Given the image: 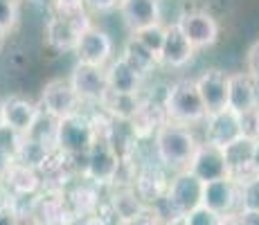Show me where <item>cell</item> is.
Here are the masks:
<instances>
[{
    "label": "cell",
    "instance_id": "35",
    "mask_svg": "<svg viewBox=\"0 0 259 225\" xmlns=\"http://www.w3.org/2000/svg\"><path fill=\"white\" fill-rule=\"evenodd\" d=\"M243 72H248L252 79H259V38L255 43H250V48L246 50V57H243Z\"/></svg>",
    "mask_w": 259,
    "mask_h": 225
},
{
    "label": "cell",
    "instance_id": "38",
    "mask_svg": "<svg viewBox=\"0 0 259 225\" xmlns=\"http://www.w3.org/2000/svg\"><path fill=\"white\" fill-rule=\"evenodd\" d=\"M14 162H16V158L9 156V153H5V151H0V183H3L5 176L9 173V169L14 167Z\"/></svg>",
    "mask_w": 259,
    "mask_h": 225
},
{
    "label": "cell",
    "instance_id": "5",
    "mask_svg": "<svg viewBox=\"0 0 259 225\" xmlns=\"http://www.w3.org/2000/svg\"><path fill=\"white\" fill-rule=\"evenodd\" d=\"M126 169H128L131 187L136 189V194L142 198V203L147 207H156V205H160L165 201L171 173L156 158H147L144 162L136 164L133 169L131 167H126Z\"/></svg>",
    "mask_w": 259,
    "mask_h": 225
},
{
    "label": "cell",
    "instance_id": "24",
    "mask_svg": "<svg viewBox=\"0 0 259 225\" xmlns=\"http://www.w3.org/2000/svg\"><path fill=\"white\" fill-rule=\"evenodd\" d=\"M117 14L131 34L158 23L156 0H122Z\"/></svg>",
    "mask_w": 259,
    "mask_h": 225
},
{
    "label": "cell",
    "instance_id": "12",
    "mask_svg": "<svg viewBox=\"0 0 259 225\" xmlns=\"http://www.w3.org/2000/svg\"><path fill=\"white\" fill-rule=\"evenodd\" d=\"M228 81H230V72L221 68H207L194 79V86L207 115L228 108Z\"/></svg>",
    "mask_w": 259,
    "mask_h": 225
},
{
    "label": "cell",
    "instance_id": "16",
    "mask_svg": "<svg viewBox=\"0 0 259 225\" xmlns=\"http://www.w3.org/2000/svg\"><path fill=\"white\" fill-rule=\"evenodd\" d=\"M0 111H3L5 126L14 128L21 135H27L32 124L36 122L38 113H41V106L32 99L23 97V95H9L0 102Z\"/></svg>",
    "mask_w": 259,
    "mask_h": 225
},
{
    "label": "cell",
    "instance_id": "26",
    "mask_svg": "<svg viewBox=\"0 0 259 225\" xmlns=\"http://www.w3.org/2000/svg\"><path fill=\"white\" fill-rule=\"evenodd\" d=\"M142 106V97H128V95H115L108 90V95L104 97L99 111H104L111 119L115 122H131L136 117V113Z\"/></svg>",
    "mask_w": 259,
    "mask_h": 225
},
{
    "label": "cell",
    "instance_id": "37",
    "mask_svg": "<svg viewBox=\"0 0 259 225\" xmlns=\"http://www.w3.org/2000/svg\"><path fill=\"white\" fill-rule=\"evenodd\" d=\"M117 225H162V216L158 214L156 207H147L140 216L131 218V221H124V223H117Z\"/></svg>",
    "mask_w": 259,
    "mask_h": 225
},
{
    "label": "cell",
    "instance_id": "23",
    "mask_svg": "<svg viewBox=\"0 0 259 225\" xmlns=\"http://www.w3.org/2000/svg\"><path fill=\"white\" fill-rule=\"evenodd\" d=\"M196 57V50L192 48V43L187 41L185 36L181 34L178 27H171L167 29V38H165V45H162V52L158 57L162 68H169V70H181L189 66Z\"/></svg>",
    "mask_w": 259,
    "mask_h": 225
},
{
    "label": "cell",
    "instance_id": "4",
    "mask_svg": "<svg viewBox=\"0 0 259 225\" xmlns=\"http://www.w3.org/2000/svg\"><path fill=\"white\" fill-rule=\"evenodd\" d=\"M201 203H203V183L185 169V171L171 173L167 196L160 205H156V209L162 216V221H165V218L171 216H187L189 212L201 207Z\"/></svg>",
    "mask_w": 259,
    "mask_h": 225
},
{
    "label": "cell",
    "instance_id": "3",
    "mask_svg": "<svg viewBox=\"0 0 259 225\" xmlns=\"http://www.w3.org/2000/svg\"><path fill=\"white\" fill-rule=\"evenodd\" d=\"M124 173V158L106 140H95L88 153L81 158V178L97 185L99 189L113 187Z\"/></svg>",
    "mask_w": 259,
    "mask_h": 225
},
{
    "label": "cell",
    "instance_id": "43",
    "mask_svg": "<svg viewBox=\"0 0 259 225\" xmlns=\"http://www.w3.org/2000/svg\"><path fill=\"white\" fill-rule=\"evenodd\" d=\"M5 36H7V34H5L3 29H0V48H3V43H5Z\"/></svg>",
    "mask_w": 259,
    "mask_h": 225
},
{
    "label": "cell",
    "instance_id": "31",
    "mask_svg": "<svg viewBox=\"0 0 259 225\" xmlns=\"http://www.w3.org/2000/svg\"><path fill=\"white\" fill-rule=\"evenodd\" d=\"M241 185V214H259V176H250Z\"/></svg>",
    "mask_w": 259,
    "mask_h": 225
},
{
    "label": "cell",
    "instance_id": "36",
    "mask_svg": "<svg viewBox=\"0 0 259 225\" xmlns=\"http://www.w3.org/2000/svg\"><path fill=\"white\" fill-rule=\"evenodd\" d=\"M88 14H113L119 9L122 0H83Z\"/></svg>",
    "mask_w": 259,
    "mask_h": 225
},
{
    "label": "cell",
    "instance_id": "20",
    "mask_svg": "<svg viewBox=\"0 0 259 225\" xmlns=\"http://www.w3.org/2000/svg\"><path fill=\"white\" fill-rule=\"evenodd\" d=\"M255 142L257 140L241 135L239 140H235L232 144H228L223 149L226 153V162H228V171L230 178H235L237 183H243L252 176V158H255Z\"/></svg>",
    "mask_w": 259,
    "mask_h": 225
},
{
    "label": "cell",
    "instance_id": "32",
    "mask_svg": "<svg viewBox=\"0 0 259 225\" xmlns=\"http://www.w3.org/2000/svg\"><path fill=\"white\" fill-rule=\"evenodd\" d=\"M23 140H25V135L16 133L14 128L0 126V151H5V153H9V156L16 158V153H18V149H21Z\"/></svg>",
    "mask_w": 259,
    "mask_h": 225
},
{
    "label": "cell",
    "instance_id": "33",
    "mask_svg": "<svg viewBox=\"0 0 259 225\" xmlns=\"http://www.w3.org/2000/svg\"><path fill=\"white\" fill-rule=\"evenodd\" d=\"M18 25V5L12 3H0V29L5 34L14 32Z\"/></svg>",
    "mask_w": 259,
    "mask_h": 225
},
{
    "label": "cell",
    "instance_id": "14",
    "mask_svg": "<svg viewBox=\"0 0 259 225\" xmlns=\"http://www.w3.org/2000/svg\"><path fill=\"white\" fill-rule=\"evenodd\" d=\"M88 27H93V23H77V21H68L61 16H50L43 29L46 43L52 52L57 54H74L79 43V36L86 32Z\"/></svg>",
    "mask_w": 259,
    "mask_h": 225
},
{
    "label": "cell",
    "instance_id": "17",
    "mask_svg": "<svg viewBox=\"0 0 259 225\" xmlns=\"http://www.w3.org/2000/svg\"><path fill=\"white\" fill-rule=\"evenodd\" d=\"M63 196H66L68 207H70V212L74 216V223L79 218L99 214V209H102V189L97 185L88 183L86 178L74 180L70 187L63 192Z\"/></svg>",
    "mask_w": 259,
    "mask_h": 225
},
{
    "label": "cell",
    "instance_id": "42",
    "mask_svg": "<svg viewBox=\"0 0 259 225\" xmlns=\"http://www.w3.org/2000/svg\"><path fill=\"white\" fill-rule=\"evenodd\" d=\"M255 93H257V108H259V79H255Z\"/></svg>",
    "mask_w": 259,
    "mask_h": 225
},
{
    "label": "cell",
    "instance_id": "7",
    "mask_svg": "<svg viewBox=\"0 0 259 225\" xmlns=\"http://www.w3.org/2000/svg\"><path fill=\"white\" fill-rule=\"evenodd\" d=\"M72 90L77 93L81 106L88 108H99L104 97L108 95V83H106V68H95L86 63H74L70 74H68Z\"/></svg>",
    "mask_w": 259,
    "mask_h": 225
},
{
    "label": "cell",
    "instance_id": "44",
    "mask_svg": "<svg viewBox=\"0 0 259 225\" xmlns=\"http://www.w3.org/2000/svg\"><path fill=\"white\" fill-rule=\"evenodd\" d=\"M0 3H12V5H21V0H0Z\"/></svg>",
    "mask_w": 259,
    "mask_h": 225
},
{
    "label": "cell",
    "instance_id": "11",
    "mask_svg": "<svg viewBox=\"0 0 259 225\" xmlns=\"http://www.w3.org/2000/svg\"><path fill=\"white\" fill-rule=\"evenodd\" d=\"M178 29L192 43V48L196 52L217 45L219 34H221V25H219V21L207 9H189L185 16H183Z\"/></svg>",
    "mask_w": 259,
    "mask_h": 225
},
{
    "label": "cell",
    "instance_id": "19",
    "mask_svg": "<svg viewBox=\"0 0 259 225\" xmlns=\"http://www.w3.org/2000/svg\"><path fill=\"white\" fill-rule=\"evenodd\" d=\"M228 108L239 113L241 117L257 108L255 79L248 72H243V70L230 72V81H228Z\"/></svg>",
    "mask_w": 259,
    "mask_h": 225
},
{
    "label": "cell",
    "instance_id": "10",
    "mask_svg": "<svg viewBox=\"0 0 259 225\" xmlns=\"http://www.w3.org/2000/svg\"><path fill=\"white\" fill-rule=\"evenodd\" d=\"M203 207H207L217 216L241 214V185L235 178H223L203 185Z\"/></svg>",
    "mask_w": 259,
    "mask_h": 225
},
{
    "label": "cell",
    "instance_id": "22",
    "mask_svg": "<svg viewBox=\"0 0 259 225\" xmlns=\"http://www.w3.org/2000/svg\"><path fill=\"white\" fill-rule=\"evenodd\" d=\"M147 209V205L142 203V198L136 194V189L131 185H113L111 187V196H108V212L111 216H115L117 223L131 221V218L140 216Z\"/></svg>",
    "mask_w": 259,
    "mask_h": 225
},
{
    "label": "cell",
    "instance_id": "18",
    "mask_svg": "<svg viewBox=\"0 0 259 225\" xmlns=\"http://www.w3.org/2000/svg\"><path fill=\"white\" fill-rule=\"evenodd\" d=\"M147 79L140 77L122 57L113 59L106 66V83L108 90L115 95H128V97H142V88Z\"/></svg>",
    "mask_w": 259,
    "mask_h": 225
},
{
    "label": "cell",
    "instance_id": "9",
    "mask_svg": "<svg viewBox=\"0 0 259 225\" xmlns=\"http://www.w3.org/2000/svg\"><path fill=\"white\" fill-rule=\"evenodd\" d=\"M41 111H46L48 115L57 119H66L74 113H81V102H79L77 93L72 90L68 77H54L43 86L41 90V99H38Z\"/></svg>",
    "mask_w": 259,
    "mask_h": 225
},
{
    "label": "cell",
    "instance_id": "8",
    "mask_svg": "<svg viewBox=\"0 0 259 225\" xmlns=\"http://www.w3.org/2000/svg\"><path fill=\"white\" fill-rule=\"evenodd\" d=\"M74 63H86V66H95V68H106L108 63L115 59V45L113 38L106 29L97 27H88L86 32L79 36L77 50H74Z\"/></svg>",
    "mask_w": 259,
    "mask_h": 225
},
{
    "label": "cell",
    "instance_id": "25",
    "mask_svg": "<svg viewBox=\"0 0 259 225\" xmlns=\"http://www.w3.org/2000/svg\"><path fill=\"white\" fill-rule=\"evenodd\" d=\"M119 57H122L124 61H126L128 66H131L144 79L151 77V74L160 68V61H158L156 54H151L147 48H142V45L138 43L136 38H131V36H128V41L124 43L122 54H119Z\"/></svg>",
    "mask_w": 259,
    "mask_h": 225
},
{
    "label": "cell",
    "instance_id": "45",
    "mask_svg": "<svg viewBox=\"0 0 259 225\" xmlns=\"http://www.w3.org/2000/svg\"><path fill=\"white\" fill-rule=\"evenodd\" d=\"M0 126H5V122H3V111H0Z\"/></svg>",
    "mask_w": 259,
    "mask_h": 225
},
{
    "label": "cell",
    "instance_id": "40",
    "mask_svg": "<svg viewBox=\"0 0 259 225\" xmlns=\"http://www.w3.org/2000/svg\"><path fill=\"white\" fill-rule=\"evenodd\" d=\"M252 176H259V140L255 142V158H252Z\"/></svg>",
    "mask_w": 259,
    "mask_h": 225
},
{
    "label": "cell",
    "instance_id": "28",
    "mask_svg": "<svg viewBox=\"0 0 259 225\" xmlns=\"http://www.w3.org/2000/svg\"><path fill=\"white\" fill-rule=\"evenodd\" d=\"M57 133H59V119L52 117V115H48L46 111H41L36 117V122H34L32 128H29L27 138L36 140V142L50 147L52 151H57Z\"/></svg>",
    "mask_w": 259,
    "mask_h": 225
},
{
    "label": "cell",
    "instance_id": "39",
    "mask_svg": "<svg viewBox=\"0 0 259 225\" xmlns=\"http://www.w3.org/2000/svg\"><path fill=\"white\" fill-rule=\"evenodd\" d=\"M219 225H248V221L243 214H230V216H223Z\"/></svg>",
    "mask_w": 259,
    "mask_h": 225
},
{
    "label": "cell",
    "instance_id": "1",
    "mask_svg": "<svg viewBox=\"0 0 259 225\" xmlns=\"http://www.w3.org/2000/svg\"><path fill=\"white\" fill-rule=\"evenodd\" d=\"M201 142L203 140H198L194 128L165 122L151 140L153 158H156L169 173L185 171L189 167V162H192L194 153H196V149L201 147Z\"/></svg>",
    "mask_w": 259,
    "mask_h": 225
},
{
    "label": "cell",
    "instance_id": "41",
    "mask_svg": "<svg viewBox=\"0 0 259 225\" xmlns=\"http://www.w3.org/2000/svg\"><path fill=\"white\" fill-rule=\"evenodd\" d=\"M162 225H187V218L185 216H171V218H165Z\"/></svg>",
    "mask_w": 259,
    "mask_h": 225
},
{
    "label": "cell",
    "instance_id": "27",
    "mask_svg": "<svg viewBox=\"0 0 259 225\" xmlns=\"http://www.w3.org/2000/svg\"><path fill=\"white\" fill-rule=\"evenodd\" d=\"M52 156H54V151L50 147H46V144H41V142H36V140L25 135L21 149H18V153H16V162L36 169V171H43V169L48 167V162L52 160Z\"/></svg>",
    "mask_w": 259,
    "mask_h": 225
},
{
    "label": "cell",
    "instance_id": "21",
    "mask_svg": "<svg viewBox=\"0 0 259 225\" xmlns=\"http://www.w3.org/2000/svg\"><path fill=\"white\" fill-rule=\"evenodd\" d=\"M3 185L14 198H36L43 192V173L21 162H14Z\"/></svg>",
    "mask_w": 259,
    "mask_h": 225
},
{
    "label": "cell",
    "instance_id": "13",
    "mask_svg": "<svg viewBox=\"0 0 259 225\" xmlns=\"http://www.w3.org/2000/svg\"><path fill=\"white\" fill-rule=\"evenodd\" d=\"M243 135V117L230 108L212 113L203 122V142L214 144L219 149H226Z\"/></svg>",
    "mask_w": 259,
    "mask_h": 225
},
{
    "label": "cell",
    "instance_id": "29",
    "mask_svg": "<svg viewBox=\"0 0 259 225\" xmlns=\"http://www.w3.org/2000/svg\"><path fill=\"white\" fill-rule=\"evenodd\" d=\"M156 12H158V25L165 29L178 27L183 16L189 12L187 0H156Z\"/></svg>",
    "mask_w": 259,
    "mask_h": 225
},
{
    "label": "cell",
    "instance_id": "30",
    "mask_svg": "<svg viewBox=\"0 0 259 225\" xmlns=\"http://www.w3.org/2000/svg\"><path fill=\"white\" fill-rule=\"evenodd\" d=\"M131 38H136V41L140 43L142 48H147L151 54L160 57L162 45H165V38H167V29L156 23V25H149V27L140 29V32L131 34Z\"/></svg>",
    "mask_w": 259,
    "mask_h": 225
},
{
    "label": "cell",
    "instance_id": "15",
    "mask_svg": "<svg viewBox=\"0 0 259 225\" xmlns=\"http://www.w3.org/2000/svg\"><path fill=\"white\" fill-rule=\"evenodd\" d=\"M189 173H194L203 185L205 183H214V180H223L230 178V171H228V162H226V153L223 149L214 147V144L201 142V147L196 149L192 162L187 167Z\"/></svg>",
    "mask_w": 259,
    "mask_h": 225
},
{
    "label": "cell",
    "instance_id": "6",
    "mask_svg": "<svg viewBox=\"0 0 259 225\" xmlns=\"http://www.w3.org/2000/svg\"><path fill=\"white\" fill-rule=\"evenodd\" d=\"M95 144V131L91 124V115L86 111L74 113L66 119H59L57 133V151L68 158H83Z\"/></svg>",
    "mask_w": 259,
    "mask_h": 225
},
{
    "label": "cell",
    "instance_id": "2",
    "mask_svg": "<svg viewBox=\"0 0 259 225\" xmlns=\"http://www.w3.org/2000/svg\"><path fill=\"white\" fill-rule=\"evenodd\" d=\"M162 111H165L167 122L181 124L187 128L203 126L207 117L205 106L194 86V79H181V81L169 83L162 95Z\"/></svg>",
    "mask_w": 259,
    "mask_h": 225
},
{
    "label": "cell",
    "instance_id": "34",
    "mask_svg": "<svg viewBox=\"0 0 259 225\" xmlns=\"http://www.w3.org/2000/svg\"><path fill=\"white\" fill-rule=\"evenodd\" d=\"M187 225H219L221 223V216H217L214 212H210L207 207H196L194 212L187 214Z\"/></svg>",
    "mask_w": 259,
    "mask_h": 225
}]
</instances>
